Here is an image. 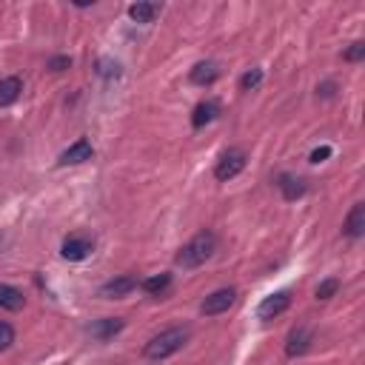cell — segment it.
<instances>
[{
  "label": "cell",
  "mask_w": 365,
  "mask_h": 365,
  "mask_svg": "<svg viewBox=\"0 0 365 365\" xmlns=\"http://www.w3.org/2000/svg\"><path fill=\"white\" fill-rule=\"evenodd\" d=\"M215 251H217V237H215V231H200V234H194V237L186 242V246L177 251L174 263L182 265V268H197V265H203Z\"/></svg>",
  "instance_id": "6da1fadb"
},
{
  "label": "cell",
  "mask_w": 365,
  "mask_h": 365,
  "mask_svg": "<svg viewBox=\"0 0 365 365\" xmlns=\"http://www.w3.org/2000/svg\"><path fill=\"white\" fill-rule=\"evenodd\" d=\"M186 343H189V328H169V331L157 334L155 340H148L143 354H146V359H169Z\"/></svg>",
  "instance_id": "7a4b0ae2"
},
{
  "label": "cell",
  "mask_w": 365,
  "mask_h": 365,
  "mask_svg": "<svg viewBox=\"0 0 365 365\" xmlns=\"http://www.w3.org/2000/svg\"><path fill=\"white\" fill-rule=\"evenodd\" d=\"M242 169H246V151H242V148H228L226 155L217 160L215 177H217L220 182H228V180H234Z\"/></svg>",
  "instance_id": "3957f363"
},
{
  "label": "cell",
  "mask_w": 365,
  "mask_h": 365,
  "mask_svg": "<svg viewBox=\"0 0 365 365\" xmlns=\"http://www.w3.org/2000/svg\"><path fill=\"white\" fill-rule=\"evenodd\" d=\"M91 251H95V240L86 237V234H72V237L63 240V246H60V254H63L69 263H80Z\"/></svg>",
  "instance_id": "277c9868"
},
{
  "label": "cell",
  "mask_w": 365,
  "mask_h": 365,
  "mask_svg": "<svg viewBox=\"0 0 365 365\" xmlns=\"http://www.w3.org/2000/svg\"><path fill=\"white\" fill-rule=\"evenodd\" d=\"M234 300H237V291H234V288H217L215 294H208V297L203 300L200 311H203L205 317H217V314H223V311H228V309L234 306Z\"/></svg>",
  "instance_id": "5b68a950"
},
{
  "label": "cell",
  "mask_w": 365,
  "mask_h": 365,
  "mask_svg": "<svg viewBox=\"0 0 365 365\" xmlns=\"http://www.w3.org/2000/svg\"><path fill=\"white\" fill-rule=\"evenodd\" d=\"M288 306H291V294L288 291H277V294H271V297H265L260 302L257 314H260V320H274V317H280L283 311H288Z\"/></svg>",
  "instance_id": "8992f818"
},
{
  "label": "cell",
  "mask_w": 365,
  "mask_h": 365,
  "mask_svg": "<svg viewBox=\"0 0 365 365\" xmlns=\"http://www.w3.org/2000/svg\"><path fill=\"white\" fill-rule=\"evenodd\" d=\"M91 155H95V148H91V143L86 140V137H80V140H75L63 155H60V166H80V163H86V160H91Z\"/></svg>",
  "instance_id": "52a82bcc"
},
{
  "label": "cell",
  "mask_w": 365,
  "mask_h": 365,
  "mask_svg": "<svg viewBox=\"0 0 365 365\" xmlns=\"http://www.w3.org/2000/svg\"><path fill=\"white\" fill-rule=\"evenodd\" d=\"M311 340H314V334L306 328V325H300L288 334V343H286V354L288 357H302L309 348H311Z\"/></svg>",
  "instance_id": "ba28073f"
},
{
  "label": "cell",
  "mask_w": 365,
  "mask_h": 365,
  "mask_svg": "<svg viewBox=\"0 0 365 365\" xmlns=\"http://www.w3.org/2000/svg\"><path fill=\"white\" fill-rule=\"evenodd\" d=\"M134 288H137V280L132 277V274H120V277L103 283L100 297H109V300H114V297H126V294H132Z\"/></svg>",
  "instance_id": "9c48e42d"
},
{
  "label": "cell",
  "mask_w": 365,
  "mask_h": 365,
  "mask_svg": "<svg viewBox=\"0 0 365 365\" xmlns=\"http://www.w3.org/2000/svg\"><path fill=\"white\" fill-rule=\"evenodd\" d=\"M217 114H220V103H217V100H203V103H197L194 111H192V126H194V129H203V126H208V123H215Z\"/></svg>",
  "instance_id": "30bf717a"
},
{
  "label": "cell",
  "mask_w": 365,
  "mask_h": 365,
  "mask_svg": "<svg viewBox=\"0 0 365 365\" xmlns=\"http://www.w3.org/2000/svg\"><path fill=\"white\" fill-rule=\"evenodd\" d=\"M123 325H126L123 320H117V317H106V320L91 323L86 331H88L95 340H111L114 334H120V331H123Z\"/></svg>",
  "instance_id": "8fae6325"
},
{
  "label": "cell",
  "mask_w": 365,
  "mask_h": 365,
  "mask_svg": "<svg viewBox=\"0 0 365 365\" xmlns=\"http://www.w3.org/2000/svg\"><path fill=\"white\" fill-rule=\"evenodd\" d=\"M217 77H220V66L215 63V60H203V63H197L192 69V75H189V80L194 86H211Z\"/></svg>",
  "instance_id": "7c38bea8"
},
{
  "label": "cell",
  "mask_w": 365,
  "mask_h": 365,
  "mask_svg": "<svg viewBox=\"0 0 365 365\" xmlns=\"http://www.w3.org/2000/svg\"><path fill=\"white\" fill-rule=\"evenodd\" d=\"M343 231H345L351 240H359V237L365 234V205H362V203H354V208L348 211V217H345Z\"/></svg>",
  "instance_id": "4fadbf2b"
},
{
  "label": "cell",
  "mask_w": 365,
  "mask_h": 365,
  "mask_svg": "<svg viewBox=\"0 0 365 365\" xmlns=\"http://www.w3.org/2000/svg\"><path fill=\"white\" fill-rule=\"evenodd\" d=\"M23 302H26V297H23L20 288L0 283V309H3V311H20Z\"/></svg>",
  "instance_id": "5bb4252c"
},
{
  "label": "cell",
  "mask_w": 365,
  "mask_h": 365,
  "mask_svg": "<svg viewBox=\"0 0 365 365\" xmlns=\"http://www.w3.org/2000/svg\"><path fill=\"white\" fill-rule=\"evenodd\" d=\"M163 12V6L160 3H132L129 6V17L134 20V23H155V17Z\"/></svg>",
  "instance_id": "9a60e30c"
},
{
  "label": "cell",
  "mask_w": 365,
  "mask_h": 365,
  "mask_svg": "<svg viewBox=\"0 0 365 365\" xmlns=\"http://www.w3.org/2000/svg\"><path fill=\"white\" fill-rule=\"evenodd\" d=\"M140 288L146 291V294H151V297H163L169 288H171V274H155V277H146L143 283H140Z\"/></svg>",
  "instance_id": "2e32d148"
},
{
  "label": "cell",
  "mask_w": 365,
  "mask_h": 365,
  "mask_svg": "<svg viewBox=\"0 0 365 365\" xmlns=\"http://www.w3.org/2000/svg\"><path fill=\"white\" fill-rule=\"evenodd\" d=\"M23 91V80L20 77H6L0 80V106H12Z\"/></svg>",
  "instance_id": "e0dca14e"
},
{
  "label": "cell",
  "mask_w": 365,
  "mask_h": 365,
  "mask_svg": "<svg viewBox=\"0 0 365 365\" xmlns=\"http://www.w3.org/2000/svg\"><path fill=\"white\" fill-rule=\"evenodd\" d=\"M277 186L283 189V197H286V200H297V197L306 194V182H302V180H294V177H288V174L280 177Z\"/></svg>",
  "instance_id": "ac0fdd59"
},
{
  "label": "cell",
  "mask_w": 365,
  "mask_h": 365,
  "mask_svg": "<svg viewBox=\"0 0 365 365\" xmlns=\"http://www.w3.org/2000/svg\"><path fill=\"white\" fill-rule=\"evenodd\" d=\"M260 83H263V69H251L240 77V91H254L260 88Z\"/></svg>",
  "instance_id": "d6986e66"
},
{
  "label": "cell",
  "mask_w": 365,
  "mask_h": 365,
  "mask_svg": "<svg viewBox=\"0 0 365 365\" xmlns=\"http://www.w3.org/2000/svg\"><path fill=\"white\" fill-rule=\"evenodd\" d=\"M337 288H340V280H323L320 286H317V300H331L334 294H337Z\"/></svg>",
  "instance_id": "ffe728a7"
},
{
  "label": "cell",
  "mask_w": 365,
  "mask_h": 365,
  "mask_svg": "<svg viewBox=\"0 0 365 365\" xmlns=\"http://www.w3.org/2000/svg\"><path fill=\"white\" fill-rule=\"evenodd\" d=\"M12 343H15V328L0 320V351H6Z\"/></svg>",
  "instance_id": "44dd1931"
},
{
  "label": "cell",
  "mask_w": 365,
  "mask_h": 365,
  "mask_svg": "<svg viewBox=\"0 0 365 365\" xmlns=\"http://www.w3.org/2000/svg\"><path fill=\"white\" fill-rule=\"evenodd\" d=\"M348 63H357V60H362L365 57V43L362 40H357V43H351L348 49H345V54H343Z\"/></svg>",
  "instance_id": "7402d4cb"
},
{
  "label": "cell",
  "mask_w": 365,
  "mask_h": 365,
  "mask_svg": "<svg viewBox=\"0 0 365 365\" xmlns=\"http://www.w3.org/2000/svg\"><path fill=\"white\" fill-rule=\"evenodd\" d=\"M72 66V57H66V54H60V57H52L49 60V69L52 72H66Z\"/></svg>",
  "instance_id": "603a6c76"
},
{
  "label": "cell",
  "mask_w": 365,
  "mask_h": 365,
  "mask_svg": "<svg viewBox=\"0 0 365 365\" xmlns=\"http://www.w3.org/2000/svg\"><path fill=\"white\" fill-rule=\"evenodd\" d=\"M331 157V146H320L311 151V163H325Z\"/></svg>",
  "instance_id": "cb8c5ba5"
}]
</instances>
